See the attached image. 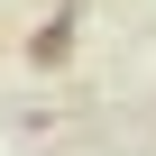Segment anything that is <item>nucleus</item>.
<instances>
[{"label":"nucleus","mask_w":156,"mask_h":156,"mask_svg":"<svg viewBox=\"0 0 156 156\" xmlns=\"http://www.w3.org/2000/svg\"><path fill=\"white\" fill-rule=\"evenodd\" d=\"M64 46H73V28L55 19V28H37V37H28V64H46V73H55V64H64Z\"/></svg>","instance_id":"obj_1"}]
</instances>
